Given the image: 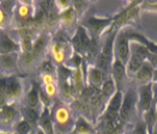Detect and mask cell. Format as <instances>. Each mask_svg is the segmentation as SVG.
<instances>
[{"label": "cell", "instance_id": "cell-20", "mask_svg": "<svg viewBox=\"0 0 157 134\" xmlns=\"http://www.w3.org/2000/svg\"><path fill=\"white\" fill-rule=\"evenodd\" d=\"M73 134H95V128L84 116H78L75 119Z\"/></svg>", "mask_w": 157, "mask_h": 134}, {"label": "cell", "instance_id": "cell-34", "mask_svg": "<svg viewBox=\"0 0 157 134\" xmlns=\"http://www.w3.org/2000/svg\"><path fill=\"white\" fill-rule=\"evenodd\" d=\"M155 108H156V127L155 129H157V101L155 100Z\"/></svg>", "mask_w": 157, "mask_h": 134}, {"label": "cell", "instance_id": "cell-10", "mask_svg": "<svg viewBox=\"0 0 157 134\" xmlns=\"http://www.w3.org/2000/svg\"><path fill=\"white\" fill-rule=\"evenodd\" d=\"M136 111L141 113V116L149 110L155 103L151 91V82L146 84L136 85Z\"/></svg>", "mask_w": 157, "mask_h": 134}, {"label": "cell", "instance_id": "cell-37", "mask_svg": "<svg viewBox=\"0 0 157 134\" xmlns=\"http://www.w3.org/2000/svg\"><path fill=\"white\" fill-rule=\"evenodd\" d=\"M69 134H73V132H72V133H69Z\"/></svg>", "mask_w": 157, "mask_h": 134}, {"label": "cell", "instance_id": "cell-9", "mask_svg": "<svg viewBox=\"0 0 157 134\" xmlns=\"http://www.w3.org/2000/svg\"><path fill=\"white\" fill-rule=\"evenodd\" d=\"M129 27H122L119 29L115 37H114V45H113V50H114V57L124 62H126L129 57Z\"/></svg>", "mask_w": 157, "mask_h": 134}, {"label": "cell", "instance_id": "cell-4", "mask_svg": "<svg viewBox=\"0 0 157 134\" xmlns=\"http://www.w3.org/2000/svg\"><path fill=\"white\" fill-rule=\"evenodd\" d=\"M22 120V104H7L0 107V131L12 133Z\"/></svg>", "mask_w": 157, "mask_h": 134}, {"label": "cell", "instance_id": "cell-24", "mask_svg": "<svg viewBox=\"0 0 157 134\" xmlns=\"http://www.w3.org/2000/svg\"><path fill=\"white\" fill-rule=\"evenodd\" d=\"M39 73H55L56 75L57 67L52 63L50 58L47 56L43 60H41L39 62V65H37V70Z\"/></svg>", "mask_w": 157, "mask_h": 134}, {"label": "cell", "instance_id": "cell-13", "mask_svg": "<svg viewBox=\"0 0 157 134\" xmlns=\"http://www.w3.org/2000/svg\"><path fill=\"white\" fill-rule=\"evenodd\" d=\"M0 75H20V54H0Z\"/></svg>", "mask_w": 157, "mask_h": 134}, {"label": "cell", "instance_id": "cell-17", "mask_svg": "<svg viewBox=\"0 0 157 134\" xmlns=\"http://www.w3.org/2000/svg\"><path fill=\"white\" fill-rule=\"evenodd\" d=\"M155 65L151 62L150 58H147L146 61L142 63V65L139 68V70L133 75L132 78L134 79V82L137 85L139 84H146L150 83L152 81V75H154Z\"/></svg>", "mask_w": 157, "mask_h": 134}, {"label": "cell", "instance_id": "cell-33", "mask_svg": "<svg viewBox=\"0 0 157 134\" xmlns=\"http://www.w3.org/2000/svg\"><path fill=\"white\" fill-rule=\"evenodd\" d=\"M151 82H155L157 83V67H155V70H154V75H152V81Z\"/></svg>", "mask_w": 157, "mask_h": 134}, {"label": "cell", "instance_id": "cell-5", "mask_svg": "<svg viewBox=\"0 0 157 134\" xmlns=\"http://www.w3.org/2000/svg\"><path fill=\"white\" fill-rule=\"evenodd\" d=\"M118 30L109 28V33L102 39V43L99 47V51H98V56H97V61H95V65L100 68L102 71L108 73L109 68L112 64L113 60H114V50H113V45H114V37Z\"/></svg>", "mask_w": 157, "mask_h": 134}, {"label": "cell", "instance_id": "cell-8", "mask_svg": "<svg viewBox=\"0 0 157 134\" xmlns=\"http://www.w3.org/2000/svg\"><path fill=\"white\" fill-rule=\"evenodd\" d=\"M70 43H71L73 51L80 56H84L86 54H89V51L92 49V47L94 45L93 41H92L90 33L82 25H78L77 28H76V30L71 35Z\"/></svg>", "mask_w": 157, "mask_h": 134}, {"label": "cell", "instance_id": "cell-7", "mask_svg": "<svg viewBox=\"0 0 157 134\" xmlns=\"http://www.w3.org/2000/svg\"><path fill=\"white\" fill-rule=\"evenodd\" d=\"M136 111V89L127 85L122 91V99L119 110V119L124 125L132 120L134 112Z\"/></svg>", "mask_w": 157, "mask_h": 134}, {"label": "cell", "instance_id": "cell-31", "mask_svg": "<svg viewBox=\"0 0 157 134\" xmlns=\"http://www.w3.org/2000/svg\"><path fill=\"white\" fill-rule=\"evenodd\" d=\"M151 91L154 99L157 101V83H155V82H151Z\"/></svg>", "mask_w": 157, "mask_h": 134}, {"label": "cell", "instance_id": "cell-15", "mask_svg": "<svg viewBox=\"0 0 157 134\" xmlns=\"http://www.w3.org/2000/svg\"><path fill=\"white\" fill-rule=\"evenodd\" d=\"M109 75L114 79L117 89L119 91H124L127 86L126 83H127V78H128L127 71H126V64L114 57L112 64H111V68H109Z\"/></svg>", "mask_w": 157, "mask_h": 134}, {"label": "cell", "instance_id": "cell-32", "mask_svg": "<svg viewBox=\"0 0 157 134\" xmlns=\"http://www.w3.org/2000/svg\"><path fill=\"white\" fill-rule=\"evenodd\" d=\"M33 134H47V133H45L44 131L41 128V127H39V126H37V127H35V128H34Z\"/></svg>", "mask_w": 157, "mask_h": 134}, {"label": "cell", "instance_id": "cell-3", "mask_svg": "<svg viewBox=\"0 0 157 134\" xmlns=\"http://www.w3.org/2000/svg\"><path fill=\"white\" fill-rule=\"evenodd\" d=\"M28 86V76L15 75L7 77L5 99L7 104H22Z\"/></svg>", "mask_w": 157, "mask_h": 134}, {"label": "cell", "instance_id": "cell-14", "mask_svg": "<svg viewBox=\"0 0 157 134\" xmlns=\"http://www.w3.org/2000/svg\"><path fill=\"white\" fill-rule=\"evenodd\" d=\"M40 90H41V85L37 78L34 79L28 77V86H27V91L22 100V105L42 110L41 101H40Z\"/></svg>", "mask_w": 157, "mask_h": 134}, {"label": "cell", "instance_id": "cell-23", "mask_svg": "<svg viewBox=\"0 0 157 134\" xmlns=\"http://www.w3.org/2000/svg\"><path fill=\"white\" fill-rule=\"evenodd\" d=\"M142 120L146 125L147 131L149 134H154L155 127H156V108H155V103L151 105L149 110H147L142 114Z\"/></svg>", "mask_w": 157, "mask_h": 134}, {"label": "cell", "instance_id": "cell-18", "mask_svg": "<svg viewBox=\"0 0 157 134\" xmlns=\"http://www.w3.org/2000/svg\"><path fill=\"white\" fill-rule=\"evenodd\" d=\"M37 65L39 61L35 58L30 50L20 53V75L28 76V73L37 70Z\"/></svg>", "mask_w": 157, "mask_h": 134}, {"label": "cell", "instance_id": "cell-2", "mask_svg": "<svg viewBox=\"0 0 157 134\" xmlns=\"http://www.w3.org/2000/svg\"><path fill=\"white\" fill-rule=\"evenodd\" d=\"M67 48H72L71 43H70V39L58 36L57 33H55L54 36H51L50 45H49V50H48V57L56 67L67 64V62L71 60L75 53H69Z\"/></svg>", "mask_w": 157, "mask_h": 134}, {"label": "cell", "instance_id": "cell-30", "mask_svg": "<svg viewBox=\"0 0 157 134\" xmlns=\"http://www.w3.org/2000/svg\"><path fill=\"white\" fill-rule=\"evenodd\" d=\"M143 10H150V11H157V1H146L142 4Z\"/></svg>", "mask_w": 157, "mask_h": 134}, {"label": "cell", "instance_id": "cell-38", "mask_svg": "<svg viewBox=\"0 0 157 134\" xmlns=\"http://www.w3.org/2000/svg\"><path fill=\"white\" fill-rule=\"evenodd\" d=\"M29 134H33V133H29Z\"/></svg>", "mask_w": 157, "mask_h": 134}, {"label": "cell", "instance_id": "cell-27", "mask_svg": "<svg viewBox=\"0 0 157 134\" xmlns=\"http://www.w3.org/2000/svg\"><path fill=\"white\" fill-rule=\"evenodd\" d=\"M37 81L40 85H44L49 83H57V76L55 73H39Z\"/></svg>", "mask_w": 157, "mask_h": 134}, {"label": "cell", "instance_id": "cell-26", "mask_svg": "<svg viewBox=\"0 0 157 134\" xmlns=\"http://www.w3.org/2000/svg\"><path fill=\"white\" fill-rule=\"evenodd\" d=\"M34 131V127L28 124L27 121H25V120H21L20 123L17 125V127L14 129V132H17V134H29V133H33Z\"/></svg>", "mask_w": 157, "mask_h": 134}, {"label": "cell", "instance_id": "cell-16", "mask_svg": "<svg viewBox=\"0 0 157 134\" xmlns=\"http://www.w3.org/2000/svg\"><path fill=\"white\" fill-rule=\"evenodd\" d=\"M77 21H78V15L76 14V12L71 6L64 12L59 13V26L63 30H65V33L72 35L78 26Z\"/></svg>", "mask_w": 157, "mask_h": 134}, {"label": "cell", "instance_id": "cell-36", "mask_svg": "<svg viewBox=\"0 0 157 134\" xmlns=\"http://www.w3.org/2000/svg\"><path fill=\"white\" fill-rule=\"evenodd\" d=\"M124 134H130V133H127V132H126V133H124Z\"/></svg>", "mask_w": 157, "mask_h": 134}, {"label": "cell", "instance_id": "cell-29", "mask_svg": "<svg viewBox=\"0 0 157 134\" xmlns=\"http://www.w3.org/2000/svg\"><path fill=\"white\" fill-rule=\"evenodd\" d=\"M55 8L57 10L58 13H62L65 10H67L70 6H71V1H65V0H57L55 2H52Z\"/></svg>", "mask_w": 157, "mask_h": 134}, {"label": "cell", "instance_id": "cell-11", "mask_svg": "<svg viewBox=\"0 0 157 134\" xmlns=\"http://www.w3.org/2000/svg\"><path fill=\"white\" fill-rule=\"evenodd\" d=\"M50 41L51 36L48 30H40L39 33L35 35L30 51L39 62L41 60H43L44 57H47V55H48Z\"/></svg>", "mask_w": 157, "mask_h": 134}, {"label": "cell", "instance_id": "cell-12", "mask_svg": "<svg viewBox=\"0 0 157 134\" xmlns=\"http://www.w3.org/2000/svg\"><path fill=\"white\" fill-rule=\"evenodd\" d=\"M21 45L11 28L0 29V54H20Z\"/></svg>", "mask_w": 157, "mask_h": 134}, {"label": "cell", "instance_id": "cell-28", "mask_svg": "<svg viewBox=\"0 0 157 134\" xmlns=\"http://www.w3.org/2000/svg\"><path fill=\"white\" fill-rule=\"evenodd\" d=\"M130 134H149L148 131H147L146 125L143 123V120H140V121H137V123L135 124L134 128L130 132Z\"/></svg>", "mask_w": 157, "mask_h": 134}, {"label": "cell", "instance_id": "cell-6", "mask_svg": "<svg viewBox=\"0 0 157 134\" xmlns=\"http://www.w3.org/2000/svg\"><path fill=\"white\" fill-rule=\"evenodd\" d=\"M112 23L113 18H98L95 15H89L84 18L82 26H84L87 29L95 45L104 35L105 30L112 27Z\"/></svg>", "mask_w": 157, "mask_h": 134}, {"label": "cell", "instance_id": "cell-35", "mask_svg": "<svg viewBox=\"0 0 157 134\" xmlns=\"http://www.w3.org/2000/svg\"><path fill=\"white\" fill-rule=\"evenodd\" d=\"M0 134H12V133H8V132H2V131H0Z\"/></svg>", "mask_w": 157, "mask_h": 134}, {"label": "cell", "instance_id": "cell-1", "mask_svg": "<svg viewBox=\"0 0 157 134\" xmlns=\"http://www.w3.org/2000/svg\"><path fill=\"white\" fill-rule=\"evenodd\" d=\"M50 110L55 134L72 133L75 128V118L70 107L65 103H61L56 105V103L54 101Z\"/></svg>", "mask_w": 157, "mask_h": 134}, {"label": "cell", "instance_id": "cell-25", "mask_svg": "<svg viewBox=\"0 0 157 134\" xmlns=\"http://www.w3.org/2000/svg\"><path fill=\"white\" fill-rule=\"evenodd\" d=\"M41 90L51 99L56 98L58 96V85H57V83H49L41 85Z\"/></svg>", "mask_w": 157, "mask_h": 134}, {"label": "cell", "instance_id": "cell-22", "mask_svg": "<svg viewBox=\"0 0 157 134\" xmlns=\"http://www.w3.org/2000/svg\"><path fill=\"white\" fill-rule=\"evenodd\" d=\"M41 108H33L22 105V119L25 121L30 124L34 128L37 127L39 125V119L41 116Z\"/></svg>", "mask_w": 157, "mask_h": 134}, {"label": "cell", "instance_id": "cell-19", "mask_svg": "<svg viewBox=\"0 0 157 134\" xmlns=\"http://www.w3.org/2000/svg\"><path fill=\"white\" fill-rule=\"evenodd\" d=\"M107 75L108 73L102 71L100 68H98L95 64H90L87 67V70H86V79H87L89 84L93 85V86L101 85L107 77Z\"/></svg>", "mask_w": 157, "mask_h": 134}, {"label": "cell", "instance_id": "cell-21", "mask_svg": "<svg viewBox=\"0 0 157 134\" xmlns=\"http://www.w3.org/2000/svg\"><path fill=\"white\" fill-rule=\"evenodd\" d=\"M37 126L41 127L47 134H55L50 108H42L41 116H40V119H39V125H37Z\"/></svg>", "mask_w": 157, "mask_h": 134}]
</instances>
